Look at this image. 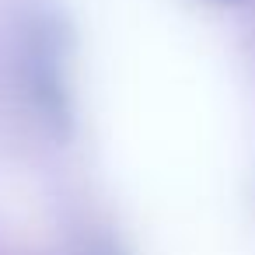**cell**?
Here are the masks:
<instances>
[{
  "label": "cell",
  "instance_id": "1",
  "mask_svg": "<svg viewBox=\"0 0 255 255\" xmlns=\"http://www.w3.org/2000/svg\"><path fill=\"white\" fill-rule=\"evenodd\" d=\"M220 4H234V0H220Z\"/></svg>",
  "mask_w": 255,
  "mask_h": 255
}]
</instances>
